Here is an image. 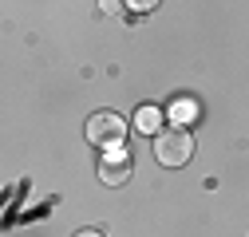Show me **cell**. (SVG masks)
Wrapping results in <instances>:
<instances>
[{
    "mask_svg": "<svg viewBox=\"0 0 249 237\" xmlns=\"http://www.w3.org/2000/svg\"><path fill=\"white\" fill-rule=\"evenodd\" d=\"M202 115V103L194 95H178L170 103V118H174V127H186V123H194V118Z\"/></svg>",
    "mask_w": 249,
    "mask_h": 237,
    "instance_id": "277c9868",
    "label": "cell"
},
{
    "mask_svg": "<svg viewBox=\"0 0 249 237\" xmlns=\"http://www.w3.org/2000/svg\"><path fill=\"white\" fill-rule=\"evenodd\" d=\"M119 8H127L123 0H99V12L103 16H119Z\"/></svg>",
    "mask_w": 249,
    "mask_h": 237,
    "instance_id": "52a82bcc",
    "label": "cell"
},
{
    "mask_svg": "<svg viewBox=\"0 0 249 237\" xmlns=\"http://www.w3.org/2000/svg\"><path fill=\"white\" fill-rule=\"evenodd\" d=\"M75 237H103V233H99V229H79Z\"/></svg>",
    "mask_w": 249,
    "mask_h": 237,
    "instance_id": "ba28073f",
    "label": "cell"
},
{
    "mask_svg": "<svg viewBox=\"0 0 249 237\" xmlns=\"http://www.w3.org/2000/svg\"><path fill=\"white\" fill-rule=\"evenodd\" d=\"M190 154H194V138L186 127H166L154 135V158L162 166H186Z\"/></svg>",
    "mask_w": 249,
    "mask_h": 237,
    "instance_id": "6da1fadb",
    "label": "cell"
},
{
    "mask_svg": "<svg viewBox=\"0 0 249 237\" xmlns=\"http://www.w3.org/2000/svg\"><path fill=\"white\" fill-rule=\"evenodd\" d=\"M131 12H150V8H159V0H123Z\"/></svg>",
    "mask_w": 249,
    "mask_h": 237,
    "instance_id": "8992f818",
    "label": "cell"
},
{
    "mask_svg": "<svg viewBox=\"0 0 249 237\" xmlns=\"http://www.w3.org/2000/svg\"><path fill=\"white\" fill-rule=\"evenodd\" d=\"M135 131L139 135H159L162 131V111L159 107H139L135 111Z\"/></svg>",
    "mask_w": 249,
    "mask_h": 237,
    "instance_id": "5b68a950",
    "label": "cell"
},
{
    "mask_svg": "<svg viewBox=\"0 0 249 237\" xmlns=\"http://www.w3.org/2000/svg\"><path fill=\"white\" fill-rule=\"evenodd\" d=\"M123 138H127V123H123L119 115H111V111H95V115L87 118V142H91V146L115 151V146H123Z\"/></svg>",
    "mask_w": 249,
    "mask_h": 237,
    "instance_id": "7a4b0ae2",
    "label": "cell"
},
{
    "mask_svg": "<svg viewBox=\"0 0 249 237\" xmlns=\"http://www.w3.org/2000/svg\"><path fill=\"white\" fill-rule=\"evenodd\" d=\"M131 170H135V162H131V154L123 151V146H115V151H107V154L99 158V178H103L107 186L131 182Z\"/></svg>",
    "mask_w": 249,
    "mask_h": 237,
    "instance_id": "3957f363",
    "label": "cell"
}]
</instances>
